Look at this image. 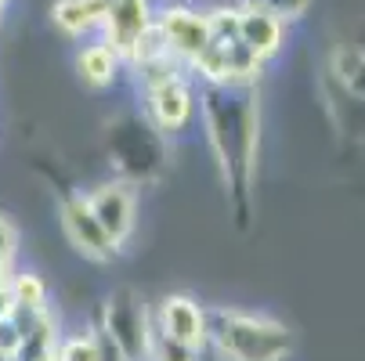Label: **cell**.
Instances as JSON below:
<instances>
[{
    "label": "cell",
    "mask_w": 365,
    "mask_h": 361,
    "mask_svg": "<svg viewBox=\"0 0 365 361\" xmlns=\"http://www.w3.org/2000/svg\"><path fill=\"white\" fill-rule=\"evenodd\" d=\"M210 145L217 152L225 184L246 192L257 167V101L250 98V83H210L202 101Z\"/></svg>",
    "instance_id": "1"
},
{
    "label": "cell",
    "mask_w": 365,
    "mask_h": 361,
    "mask_svg": "<svg viewBox=\"0 0 365 361\" xmlns=\"http://www.w3.org/2000/svg\"><path fill=\"white\" fill-rule=\"evenodd\" d=\"M206 333L228 361H286L293 350V333L264 315L214 311L206 315Z\"/></svg>",
    "instance_id": "2"
},
{
    "label": "cell",
    "mask_w": 365,
    "mask_h": 361,
    "mask_svg": "<svg viewBox=\"0 0 365 361\" xmlns=\"http://www.w3.org/2000/svg\"><path fill=\"white\" fill-rule=\"evenodd\" d=\"M101 333H106L127 361H148L152 354V329H148V311L145 300L134 289H116L106 300V322H101Z\"/></svg>",
    "instance_id": "3"
},
{
    "label": "cell",
    "mask_w": 365,
    "mask_h": 361,
    "mask_svg": "<svg viewBox=\"0 0 365 361\" xmlns=\"http://www.w3.org/2000/svg\"><path fill=\"white\" fill-rule=\"evenodd\" d=\"M62 228H66V239L73 242V249L83 253L87 261H94V264L116 261L120 246L106 235V228H101L98 217L91 214L87 195H69V199L62 202Z\"/></svg>",
    "instance_id": "4"
},
{
    "label": "cell",
    "mask_w": 365,
    "mask_h": 361,
    "mask_svg": "<svg viewBox=\"0 0 365 361\" xmlns=\"http://www.w3.org/2000/svg\"><path fill=\"white\" fill-rule=\"evenodd\" d=\"M155 26H160V33H163V40L170 47V55L178 62H185V66H192L206 51V43H210V22H206V15L192 11L185 4L160 11V15H155Z\"/></svg>",
    "instance_id": "5"
},
{
    "label": "cell",
    "mask_w": 365,
    "mask_h": 361,
    "mask_svg": "<svg viewBox=\"0 0 365 361\" xmlns=\"http://www.w3.org/2000/svg\"><path fill=\"white\" fill-rule=\"evenodd\" d=\"M155 22L148 0H113L106 19H101V29H106V43L120 62H130L134 47L141 40V33Z\"/></svg>",
    "instance_id": "6"
},
{
    "label": "cell",
    "mask_w": 365,
    "mask_h": 361,
    "mask_svg": "<svg viewBox=\"0 0 365 361\" xmlns=\"http://www.w3.org/2000/svg\"><path fill=\"white\" fill-rule=\"evenodd\" d=\"M87 206L91 214L98 217V224L106 228V235L123 246L134 231V192L123 184V181H109V184H98L91 195H87Z\"/></svg>",
    "instance_id": "7"
},
{
    "label": "cell",
    "mask_w": 365,
    "mask_h": 361,
    "mask_svg": "<svg viewBox=\"0 0 365 361\" xmlns=\"http://www.w3.org/2000/svg\"><path fill=\"white\" fill-rule=\"evenodd\" d=\"M148 116L152 123L160 127V130H181L192 123V113H195V98H192V87L174 76V80H163V83H155L148 87Z\"/></svg>",
    "instance_id": "8"
},
{
    "label": "cell",
    "mask_w": 365,
    "mask_h": 361,
    "mask_svg": "<svg viewBox=\"0 0 365 361\" xmlns=\"http://www.w3.org/2000/svg\"><path fill=\"white\" fill-rule=\"evenodd\" d=\"M160 333L178 340V343H188L195 350L210 340V333H206V311L192 296H167L163 300V307H160Z\"/></svg>",
    "instance_id": "9"
},
{
    "label": "cell",
    "mask_w": 365,
    "mask_h": 361,
    "mask_svg": "<svg viewBox=\"0 0 365 361\" xmlns=\"http://www.w3.org/2000/svg\"><path fill=\"white\" fill-rule=\"evenodd\" d=\"M282 19L268 8H257V4H246L239 8V40L253 51L260 62L275 58L282 51Z\"/></svg>",
    "instance_id": "10"
},
{
    "label": "cell",
    "mask_w": 365,
    "mask_h": 361,
    "mask_svg": "<svg viewBox=\"0 0 365 361\" xmlns=\"http://www.w3.org/2000/svg\"><path fill=\"white\" fill-rule=\"evenodd\" d=\"M109 4L113 0H58V4L51 8V19H55V26L66 36H83V33L101 26Z\"/></svg>",
    "instance_id": "11"
},
{
    "label": "cell",
    "mask_w": 365,
    "mask_h": 361,
    "mask_svg": "<svg viewBox=\"0 0 365 361\" xmlns=\"http://www.w3.org/2000/svg\"><path fill=\"white\" fill-rule=\"evenodd\" d=\"M76 69H80V76H83L87 87L101 90V87H109V83L116 80L120 58L113 55L106 43H91V47H83L80 55H76Z\"/></svg>",
    "instance_id": "12"
},
{
    "label": "cell",
    "mask_w": 365,
    "mask_h": 361,
    "mask_svg": "<svg viewBox=\"0 0 365 361\" xmlns=\"http://www.w3.org/2000/svg\"><path fill=\"white\" fill-rule=\"evenodd\" d=\"M11 300L15 307H26V311H47V286L36 271H19L8 278Z\"/></svg>",
    "instance_id": "13"
},
{
    "label": "cell",
    "mask_w": 365,
    "mask_h": 361,
    "mask_svg": "<svg viewBox=\"0 0 365 361\" xmlns=\"http://www.w3.org/2000/svg\"><path fill=\"white\" fill-rule=\"evenodd\" d=\"M55 357H58V361H101L98 336H94V333H76V336H69V340H58Z\"/></svg>",
    "instance_id": "14"
},
{
    "label": "cell",
    "mask_w": 365,
    "mask_h": 361,
    "mask_svg": "<svg viewBox=\"0 0 365 361\" xmlns=\"http://www.w3.org/2000/svg\"><path fill=\"white\" fill-rule=\"evenodd\" d=\"M148 361H199V350L160 333V336H152V354H148Z\"/></svg>",
    "instance_id": "15"
},
{
    "label": "cell",
    "mask_w": 365,
    "mask_h": 361,
    "mask_svg": "<svg viewBox=\"0 0 365 361\" xmlns=\"http://www.w3.org/2000/svg\"><path fill=\"white\" fill-rule=\"evenodd\" d=\"M22 350V329L15 322V315L0 318V361H19Z\"/></svg>",
    "instance_id": "16"
},
{
    "label": "cell",
    "mask_w": 365,
    "mask_h": 361,
    "mask_svg": "<svg viewBox=\"0 0 365 361\" xmlns=\"http://www.w3.org/2000/svg\"><path fill=\"white\" fill-rule=\"evenodd\" d=\"M246 4L268 8V11H275L279 19H282V15H286V19H297V15H304V8L311 4V0H246Z\"/></svg>",
    "instance_id": "17"
},
{
    "label": "cell",
    "mask_w": 365,
    "mask_h": 361,
    "mask_svg": "<svg viewBox=\"0 0 365 361\" xmlns=\"http://www.w3.org/2000/svg\"><path fill=\"white\" fill-rule=\"evenodd\" d=\"M15 249H19V231L8 217H0V261H15Z\"/></svg>",
    "instance_id": "18"
},
{
    "label": "cell",
    "mask_w": 365,
    "mask_h": 361,
    "mask_svg": "<svg viewBox=\"0 0 365 361\" xmlns=\"http://www.w3.org/2000/svg\"><path fill=\"white\" fill-rule=\"evenodd\" d=\"M15 311V300H11V289H8V282L0 286V318H8Z\"/></svg>",
    "instance_id": "19"
},
{
    "label": "cell",
    "mask_w": 365,
    "mask_h": 361,
    "mask_svg": "<svg viewBox=\"0 0 365 361\" xmlns=\"http://www.w3.org/2000/svg\"><path fill=\"white\" fill-rule=\"evenodd\" d=\"M11 278V261H0V286Z\"/></svg>",
    "instance_id": "20"
},
{
    "label": "cell",
    "mask_w": 365,
    "mask_h": 361,
    "mask_svg": "<svg viewBox=\"0 0 365 361\" xmlns=\"http://www.w3.org/2000/svg\"><path fill=\"white\" fill-rule=\"evenodd\" d=\"M33 361H58L55 354H40V357H33Z\"/></svg>",
    "instance_id": "21"
},
{
    "label": "cell",
    "mask_w": 365,
    "mask_h": 361,
    "mask_svg": "<svg viewBox=\"0 0 365 361\" xmlns=\"http://www.w3.org/2000/svg\"><path fill=\"white\" fill-rule=\"evenodd\" d=\"M4 8H8V0H0V19H4Z\"/></svg>",
    "instance_id": "22"
}]
</instances>
